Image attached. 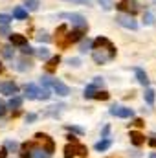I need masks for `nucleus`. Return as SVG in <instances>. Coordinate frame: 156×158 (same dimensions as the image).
Listing matches in <instances>:
<instances>
[{"label": "nucleus", "mask_w": 156, "mask_h": 158, "mask_svg": "<svg viewBox=\"0 0 156 158\" xmlns=\"http://www.w3.org/2000/svg\"><path fill=\"white\" fill-rule=\"evenodd\" d=\"M2 55H4L6 59H11V57H13V50H11V46H4V48H2Z\"/></svg>", "instance_id": "22"}, {"label": "nucleus", "mask_w": 156, "mask_h": 158, "mask_svg": "<svg viewBox=\"0 0 156 158\" xmlns=\"http://www.w3.org/2000/svg\"><path fill=\"white\" fill-rule=\"evenodd\" d=\"M59 61H61V57H59V55H57V57H53V59H50V66L53 68V66H55V64H57Z\"/></svg>", "instance_id": "31"}, {"label": "nucleus", "mask_w": 156, "mask_h": 158, "mask_svg": "<svg viewBox=\"0 0 156 158\" xmlns=\"http://www.w3.org/2000/svg\"><path fill=\"white\" fill-rule=\"evenodd\" d=\"M90 44H92V42H90V40H86V42L83 44V48H81V52H86V50L90 48Z\"/></svg>", "instance_id": "32"}, {"label": "nucleus", "mask_w": 156, "mask_h": 158, "mask_svg": "<svg viewBox=\"0 0 156 158\" xmlns=\"http://www.w3.org/2000/svg\"><path fill=\"white\" fill-rule=\"evenodd\" d=\"M130 140H132L134 145H142V143L145 142V136L140 134V132H136V131H130Z\"/></svg>", "instance_id": "13"}, {"label": "nucleus", "mask_w": 156, "mask_h": 158, "mask_svg": "<svg viewBox=\"0 0 156 158\" xmlns=\"http://www.w3.org/2000/svg\"><path fill=\"white\" fill-rule=\"evenodd\" d=\"M68 129H70V131H74V132H83L79 127H68Z\"/></svg>", "instance_id": "38"}, {"label": "nucleus", "mask_w": 156, "mask_h": 158, "mask_svg": "<svg viewBox=\"0 0 156 158\" xmlns=\"http://www.w3.org/2000/svg\"><path fill=\"white\" fill-rule=\"evenodd\" d=\"M151 158H156V153H151Z\"/></svg>", "instance_id": "41"}, {"label": "nucleus", "mask_w": 156, "mask_h": 158, "mask_svg": "<svg viewBox=\"0 0 156 158\" xmlns=\"http://www.w3.org/2000/svg\"><path fill=\"white\" fill-rule=\"evenodd\" d=\"M134 74H136V79H138L143 86H147V85H149V77H147V74H145L142 68H136V70H134Z\"/></svg>", "instance_id": "11"}, {"label": "nucleus", "mask_w": 156, "mask_h": 158, "mask_svg": "<svg viewBox=\"0 0 156 158\" xmlns=\"http://www.w3.org/2000/svg\"><path fill=\"white\" fill-rule=\"evenodd\" d=\"M116 22L119 26H123V28H129V30H136L138 28V22L130 17V15H123V13H119L116 17Z\"/></svg>", "instance_id": "5"}, {"label": "nucleus", "mask_w": 156, "mask_h": 158, "mask_svg": "<svg viewBox=\"0 0 156 158\" xmlns=\"http://www.w3.org/2000/svg\"><path fill=\"white\" fill-rule=\"evenodd\" d=\"M42 83L44 85H50L53 90H55V94H59V96H68L70 94V88L63 83V81H59V79H50V77H42Z\"/></svg>", "instance_id": "2"}, {"label": "nucleus", "mask_w": 156, "mask_h": 158, "mask_svg": "<svg viewBox=\"0 0 156 158\" xmlns=\"http://www.w3.org/2000/svg\"><path fill=\"white\" fill-rule=\"evenodd\" d=\"M37 39H39L40 42H42V40H44V42H50V40H51V37H50L48 33H39V35H37Z\"/></svg>", "instance_id": "28"}, {"label": "nucleus", "mask_w": 156, "mask_h": 158, "mask_svg": "<svg viewBox=\"0 0 156 158\" xmlns=\"http://www.w3.org/2000/svg\"><path fill=\"white\" fill-rule=\"evenodd\" d=\"M96 94H97V85H96V83H92V85H88V86L84 88V98H90V99H92Z\"/></svg>", "instance_id": "14"}, {"label": "nucleus", "mask_w": 156, "mask_h": 158, "mask_svg": "<svg viewBox=\"0 0 156 158\" xmlns=\"http://www.w3.org/2000/svg\"><path fill=\"white\" fill-rule=\"evenodd\" d=\"M154 99H156V92L153 88H147L145 90V101H147V105H154Z\"/></svg>", "instance_id": "16"}, {"label": "nucleus", "mask_w": 156, "mask_h": 158, "mask_svg": "<svg viewBox=\"0 0 156 158\" xmlns=\"http://www.w3.org/2000/svg\"><path fill=\"white\" fill-rule=\"evenodd\" d=\"M7 31H9L7 26H0V33H2V35H7Z\"/></svg>", "instance_id": "33"}, {"label": "nucleus", "mask_w": 156, "mask_h": 158, "mask_svg": "<svg viewBox=\"0 0 156 158\" xmlns=\"http://www.w3.org/2000/svg\"><path fill=\"white\" fill-rule=\"evenodd\" d=\"M70 2H77V4H86L88 6V0H70Z\"/></svg>", "instance_id": "37"}, {"label": "nucleus", "mask_w": 156, "mask_h": 158, "mask_svg": "<svg viewBox=\"0 0 156 158\" xmlns=\"http://www.w3.org/2000/svg\"><path fill=\"white\" fill-rule=\"evenodd\" d=\"M24 92H26V98H28V99H39L40 88L37 86V85L30 83V85H26V86H24Z\"/></svg>", "instance_id": "9"}, {"label": "nucleus", "mask_w": 156, "mask_h": 158, "mask_svg": "<svg viewBox=\"0 0 156 158\" xmlns=\"http://www.w3.org/2000/svg\"><path fill=\"white\" fill-rule=\"evenodd\" d=\"M149 143H151L153 147H156V138H151V140H149Z\"/></svg>", "instance_id": "39"}, {"label": "nucleus", "mask_w": 156, "mask_h": 158, "mask_svg": "<svg viewBox=\"0 0 156 158\" xmlns=\"http://www.w3.org/2000/svg\"><path fill=\"white\" fill-rule=\"evenodd\" d=\"M94 99H109V94H107V92H101V90H97V94L94 96Z\"/></svg>", "instance_id": "26"}, {"label": "nucleus", "mask_w": 156, "mask_h": 158, "mask_svg": "<svg viewBox=\"0 0 156 158\" xmlns=\"http://www.w3.org/2000/svg\"><path fill=\"white\" fill-rule=\"evenodd\" d=\"M99 4L103 6V9H112V6H114V0H99Z\"/></svg>", "instance_id": "23"}, {"label": "nucleus", "mask_w": 156, "mask_h": 158, "mask_svg": "<svg viewBox=\"0 0 156 158\" xmlns=\"http://www.w3.org/2000/svg\"><path fill=\"white\" fill-rule=\"evenodd\" d=\"M110 114L116 118H130L134 112H132V109H127V107H112Z\"/></svg>", "instance_id": "8"}, {"label": "nucleus", "mask_w": 156, "mask_h": 158, "mask_svg": "<svg viewBox=\"0 0 156 158\" xmlns=\"http://www.w3.org/2000/svg\"><path fill=\"white\" fill-rule=\"evenodd\" d=\"M4 112H6V105H4V103H2V101H0V116H2V114H4Z\"/></svg>", "instance_id": "35"}, {"label": "nucleus", "mask_w": 156, "mask_h": 158, "mask_svg": "<svg viewBox=\"0 0 156 158\" xmlns=\"http://www.w3.org/2000/svg\"><path fill=\"white\" fill-rule=\"evenodd\" d=\"M4 145H6V151H11V153L18 149V143H17V142H11V140H7Z\"/></svg>", "instance_id": "20"}, {"label": "nucleus", "mask_w": 156, "mask_h": 158, "mask_svg": "<svg viewBox=\"0 0 156 158\" xmlns=\"http://www.w3.org/2000/svg\"><path fill=\"white\" fill-rule=\"evenodd\" d=\"M92 44H94L92 57L97 64H105V63H109L116 57V48L107 37H97Z\"/></svg>", "instance_id": "1"}, {"label": "nucleus", "mask_w": 156, "mask_h": 158, "mask_svg": "<svg viewBox=\"0 0 156 158\" xmlns=\"http://www.w3.org/2000/svg\"><path fill=\"white\" fill-rule=\"evenodd\" d=\"M0 72H2V64H0Z\"/></svg>", "instance_id": "42"}, {"label": "nucleus", "mask_w": 156, "mask_h": 158, "mask_svg": "<svg viewBox=\"0 0 156 158\" xmlns=\"http://www.w3.org/2000/svg\"><path fill=\"white\" fill-rule=\"evenodd\" d=\"M17 92H18V86L13 81H2L0 83V94H4V96H15Z\"/></svg>", "instance_id": "6"}, {"label": "nucleus", "mask_w": 156, "mask_h": 158, "mask_svg": "<svg viewBox=\"0 0 156 158\" xmlns=\"http://www.w3.org/2000/svg\"><path fill=\"white\" fill-rule=\"evenodd\" d=\"M110 143H112V142H110L109 138H107V140H101V142L96 143V151H107V149L110 147Z\"/></svg>", "instance_id": "19"}, {"label": "nucleus", "mask_w": 156, "mask_h": 158, "mask_svg": "<svg viewBox=\"0 0 156 158\" xmlns=\"http://www.w3.org/2000/svg\"><path fill=\"white\" fill-rule=\"evenodd\" d=\"M37 55H39L40 59H48L50 57V52L46 48H40V50H37Z\"/></svg>", "instance_id": "24"}, {"label": "nucleus", "mask_w": 156, "mask_h": 158, "mask_svg": "<svg viewBox=\"0 0 156 158\" xmlns=\"http://www.w3.org/2000/svg\"><path fill=\"white\" fill-rule=\"evenodd\" d=\"M77 63H79L77 59H70V64H74V66H77Z\"/></svg>", "instance_id": "40"}, {"label": "nucleus", "mask_w": 156, "mask_h": 158, "mask_svg": "<svg viewBox=\"0 0 156 158\" xmlns=\"http://www.w3.org/2000/svg\"><path fill=\"white\" fill-rule=\"evenodd\" d=\"M9 39H11V42H13L15 46H24V44H26V37L20 35V33H11Z\"/></svg>", "instance_id": "12"}, {"label": "nucleus", "mask_w": 156, "mask_h": 158, "mask_svg": "<svg viewBox=\"0 0 156 158\" xmlns=\"http://www.w3.org/2000/svg\"><path fill=\"white\" fill-rule=\"evenodd\" d=\"M13 20V17H9V15H4V13H0V26H7L9 22Z\"/></svg>", "instance_id": "21"}, {"label": "nucleus", "mask_w": 156, "mask_h": 158, "mask_svg": "<svg viewBox=\"0 0 156 158\" xmlns=\"http://www.w3.org/2000/svg\"><path fill=\"white\" fill-rule=\"evenodd\" d=\"M13 17L24 20V19H28V11H26L24 7H15V9H13Z\"/></svg>", "instance_id": "15"}, {"label": "nucleus", "mask_w": 156, "mask_h": 158, "mask_svg": "<svg viewBox=\"0 0 156 158\" xmlns=\"http://www.w3.org/2000/svg\"><path fill=\"white\" fill-rule=\"evenodd\" d=\"M26 11H37L39 9V6H40V2L39 0H26Z\"/></svg>", "instance_id": "17"}, {"label": "nucleus", "mask_w": 156, "mask_h": 158, "mask_svg": "<svg viewBox=\"0 0 156 158\" xmlns=\"http://www.w3.org/2000/svg\"><path fill=\"white\" fill-rule=\"evenodd\" d=\"M7 156V151L6 149H0V158H6Z\"/></svg>", "instance_id": "36"}, {"label": "nucleus", "mask_w": 156, "mask_h": 158, "mask_svg": "<svg viewBox=\"0 0 156 158\" xmlns=\"http://www.w3.org/2000/svg\"><path fill=\"white\" fill-rule=\"evenodd\" d=\"M48 98H50V92H48V88H40L39 99H48Z\"/></svg>", "instance_id": "27"}, {"label": "nucleus", "mask_w": 156, "mask_h": 158, "mask_svg": "<svg viewBox=\"0 0 156 158\" xmlns=\"http://www.w3.org/2000/svg\"><path fill=\"white\" fill-rule=\"evenodd\" d=\"M20 105H22V98H18V96H13V98L9 99V103H7L9 109H18Z\"/></svg>", "instance_id": "18"}, {"label": "nucleus", "mask_w": 156, "mask_h": 158, "mask_svg": "<svg viewBox=\"0 0 156 158\" xmlns=\"http://www.w3.org/2000/svg\"><path fill=\"white\" fill-rule=\"evenodd\" d=\"M86 149L83 145H66L64 147V158H74L77 155H84Z\"/></svg>", "instance_id": "7"}, {"label": "nucleus", "mask_w": 156, "mask_h": 158, "mask_svg": "<svg viewBox=\"0 0 156 158\" xmlns=\"http://www.w3.org/2000/svg\"><path fill=\"white\" fill-rule=\"evenodd\" d=\"M116 7L119 9V11H127L129 15H134V13L140 11V4L134 2V0H121V2L116 4Z\"/></svg>", "instance_id": "3"}, {"label": "nucleus", "mask_w": 156, "mask_h": 158, "mask_svg": "<svg viewBox=\"0 0 156 158\" xmlns=\"http://www.w3.org/2000/svg\"><path fill=\"white\" fill-rule=\"evenodd\" d=\"M28 121H35V119H37V116H35V114H28Z\"/></svg>", "instance_id": "34"}, {"label": "nucleus", "mask_w": 156, "mask_h": 158, "mask_svg": "<svg viewBox=\"0 0 156 158\" xmlns=\"http://www.w3.org/2000/svg\"><path fill=\"white\" fill-rule=\"evenodd\" d=\"M83 31H84V30H74V31H70V33L66 35V44L81 40V39H83Z\"/></svg>", "instance_id": "10"}, {"label": "nucleus", "mask_w": 156, "mask_h": 158, "mask_svg": "<svg viewBox=\"0 0 156 158\" xmlns=\"http://www.w3.org/2000/svg\"><path fill=\"white\" fill-rule=\"evenodd\" d=\"M33 52H35L33 48H30V46H26V44L22 46V53H26V55H28V53H33Z\"/></svg>", "instance_id": "30"}, {"label": "nucleus", "mask_w": 156, "mask_h": 158, "mask_svg": "<svg viewBox=\"0 0 156 158\" xmlns=\"http://www.w3.org/2000/svg\"><path fill=\"white\" fill-rule=\"evenodd\" d=\"M30 68H31L30 63H26V61H20L18 63V70H30Z\"/></svg>", "instance_id": "29"}, {"label": "nucleus", "mask_w": 156, "mask_h": 158, "mask_svg": "<svg viewBox=\"0 0 156 158\" xmlns=\"http://www.w3.org/2000/svg\"><path fill=\"white\" fill-rule=\"evenodd\" d=\"M59 17H61V19H68V20H72L79 30H86V20H84L83 15H77V13H61Z\"/></svg>", "instance_id": "4"}, {"label": "nucleus", "mask_w": 156, "mask_h": 158, "mask_svg": "<svg viewBox=\"0 0 156 158\" xmlns=\"http://www.w3.org/2000/svg\"><path fill=\"white\" fill-rule=\"evenodd\" d=\"M33 158H50V155H48L44 149H42V151H40V149H37V151H35V155H33Z\"/></svg>", "instance_id": "25"}]
</instances>
